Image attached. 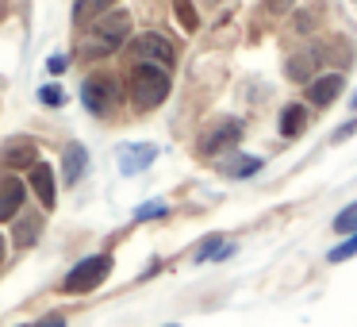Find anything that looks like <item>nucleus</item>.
I'll list each match as a JSON object with an SVG mask.
<instances>
[{
	"mask_svg": "<svg viewBox=\"0 0 357 327\" xmlns=\"http://www.w3.org/2000/svg\"><path fill=\"white\" fill-rule=\"evenodd\" d=\"M112 273V258L108 254H93L81 266H73L70 277H66V293H93L104 277Z\"/></svg>",
	"mask_w": 357,
	"mask_h": 327,
	"instance_id": "nucleus-3",
	"label": "nucleus"
},
{
	"mask_svg": "<svg viewBox=\"0 0 357 327\" xmlns=\"http://www.w3.org/2000/svg\"><path fill=\"white\" fill-rule=\"evenodd\" d=\"M27 173H31V189H35V196L43 201V208H54V196H58V189H54V170H50L47 162H35Z\"/></svg>",
	"mask_w": 357,
	"mask_h": 327,
	"instance_id": "nucleus-9",
	"label": "nucleus"
},
{
	"mask_svg": "<svg viewBox=\"0 0 357 327\" xmlns=\"http://www.w3.org/2000/svg\"><path fill=\"white\" fill-rule=\"evenodd\" d=\"M81 101H85L89 112H96V116H108L112 108H116V81L112 78H89L85 85H81Z\"/></svg>",
	"mask_w": 357,
	"mask_h": 327,
	"instance_id": "nucleus-4",
	"label": "nucleus"
},
{
	"mask_svg": "<svg viewBox=\"0 0 357 327\" xmlns=\"http://www.w3.org/2000/svg\"><path fill=\"white\" fill-rule=\"evenodd\" d=\"M257 170H261V158H250V154L231 158V162L223 166V173H231V177H250V173H257Z\"/></svg>",
	"mask_w": 357,
	"mask_h": 327,
	"instance_id": "nucleus-15",
	"label": "nucleus"
},
{
	"mask_svg": "<svg viewBox=\"0 0 357 327\" xmlns=\"http://www.w3.org/2000/svg\"><path fill=\"white\" fill-rule=\"evenodd\" d=\"M39 224H43L39 216H27V219H20V224H16V231H12V235H16V242H20V247H31V242L39 239Z\"/></svg>",
	"mask_w": 357,
	"mask_h": 327,
	"instance_id": "nucleus-16",
	"label": "nucleus"
},
{
	"mask_svg": "<svg viewBox=\"0 0 357 327\" xmlns=\"http://www.w3.org/2000/svg\"><path fill=\"white\" fill-rule=\"evenodd\" d=\"M39 327H66V324H62V319L54 316V319H47V324H39Z\"/></svg>",
	"mask_w": 357,
	"mask_h": 327,
	"instance_id": "nucleus-26",
	"label": "nucleus"
},
{
	"mask_svg": "<svg viewBox=\"0 0 357 327\" xmlns=\"http://www.w3.org/2000/svg\"><path fill=\"white\" fill-rule=\"evenodd\" d=\"M127 31H131V16H127V12L116 8V12H108V16H96L93 31L81 43V58H104V54H112V50H119V43L127 39Z\"/></svg>",
	"mask_w": 357,
	"mask_h": 327,
	"instance_id": "nucleus-1",
	"label": "nucleus"
},
{
	"mask_svg": "<svg viewBox=\"0 0 357 327\" xmlns=\"http://www.w3.org/2000/svg\"><path fill=\"white\" fill-rule=\"evenodd\" d=\"M154 158H158V150L150 147V143H142V147H123L119 150V170L123 173H142Z\"/></svg>",
	"mask_w": 357,
	"mask_h": 327,
	"instance_id": "nucleus-10",
	"label": "nucleus"
},
{
	"mask_svg": "<svg viewBox=\"0 0 357 327\" xmlns=\"http://www.w3.org/2000/svg\"><path fill=\"white\" fill-rule=\"evenodd\" d=\"M354 131H357V119H349L346 127H338V131H334V143H342L346 135H354Z\"/></svg>",
	"mask_w": 357,
	"mask_h": 327,
	"instance_id": "nucleus-24",
	"label": "nucleus"
},
{
	"mask_svg": "<svg viewBox=\"0 0 357 327\" xmlns=\"http://www.w3.org/2000/svg\"><path fill=\"white\" fill-rule=\"evenodd\" d=\"M288 4H292V0H269V8H273V12H284Z\"/></svg>",
	"mask_w": 357,
	"mask_h": 327,
	"instance_id": "nucleus-25",
	"label": "nucleus"
},
{
	"mask_svg": "<svg viewBox=\"0 0 357 327\" xmlns=\"http://www.w3.org/2000/svg\"><path fill=\"white\" fill-rule=\"evenodd\" d=\"M338 93H342V78H338V73H323V78H315L307 85V101L311 104H331Z\"/></svg>",
	"mask_w": 357,
	"mask_h": 327,
	"instance_id": "nucleus-11",
	"label": "nucleus"
},
{
	"mask_svg": "<svg viewBox=\"0 0 357 327\" xmlns=\"http://www.w3.org/2000/svg\"><path fill=\"white\" fill-rule=\"evenodd\" d=\"M169 96V70L154 62H139L131 70V104L139 112H150Z\"/></svg>",
	"mask_w": 357,
	"mask_h": 327,
	"instance_id": "nucleus-2",
	"label": "nucleus"
},
{
	"mask_svg": "<svg viewBox=\"0 0 357 327\" xmlns=\"http://www.w3.org/2000/svg\"><path fill=\"white\" fill-rule=\"evenodd\" d=\"M173 12H177V20H181L185 31H196V27H200V16H196L192 0H173Z\"/></svg>",
	"mask_w": 357,
	"mask_h": 327,
	"instance_id": "nucleus-17",
	"label": "nucleus"
},
{
	"mask_svg": "<svg viewBox=\"0 0 357 327\" xmlns=\"http://www.w3.org/2000/svg\"><path fill=\"white\" fill-rule=\"evenodd\" d=\"M227 250H231V247H223V242H219V235H211V239L196 250V262H208L211 254H227Z\"/></svg>",
	"mask_w": 357,
	"mask_h": 327,
	"instance_id": "nucleus-22",
	"label": "nucleus"
},
{
	"mask_svg": "<svg viewBox=\"0 0 357 327\" xmlns=\"http://www.w3.org/2000/svg\"><path fill=\"white\" fill-rule=\"evenodd\" d=\"M300 131H303V108L300 104H288L284 116H280V135L292 139V135H300Z\"/></svg>",
	"mask_w": 357,
	"mask_h": 327,
	"instance_id": "nucleus-14",
	"label": "nucleus"
},
{
	"mask_svg": "<svg viewBox=\"0 0 357 327\" xmlns=\"http://www.w3.org/2000/svg\"><path fill=\"white\" fill-rule=\"evenodd\" d=\"M238 139H242V124H238V119H223V124H215L211 131H204L200 150H204V154H215V150L231 147V143H238Z\"/></svg>",
	"mask_w": 357,
	"mask_h": 327,
	"instance_id": "nucleus-8",
	"label": "nucleus"
},
{
	"mask_svg": "<svg viewBox=\"0 0 357 327\" xmlns=\"http://www.w3.org/2000/svg\"><path fill=\"white\" fill-rule=\"evenodd\" d=\"M0 258H4V235H0Z\"/></svg>",
	"mask_w": 357,
	"mask_h": 327,
	"instance_id": "nucleus-28",
	"label": "nucleus"
},
{
	"mask_svg": "<svg viewBox=\"0 0 357 327\" xmlns=\"http://www.w3.org/2000/svg\"><path fill=\"white\" fill-rule=\"evenodd\" d=\"M24 196H27V189H24V181H20L16 173H0V224L20 216Z\"/></svg>",
	"mask_w": 357,
	"mask_h": 327,
	"instance_id": "nucleus-6",
	"label": "nucleus"
},
{
	"mask_svg": "<svg viewBox=\"0 0 357 327\" xmlns=\"http://www.w3.org/2000/svg\"><path fill=\"white\" fill-rule=\"evenodd\" d=\"M108 8H116V0H77L73 4V24H93L96 16H104Z\"/></svg>",
	"mask_w": 357,
	"mask_h": 327,
	"instance_id": "nucleus-13",
	"label": "nucleus"
},
{
	"mask_svg": "<svg viewBox=\"0 0 357 327\" xmlns=\"http://www.w3.org/2000/svg\"><path fill=\"white\" fill-rule=\"evenodd\" d=\"M135 58H139V62H154V66H165V70H169L177 54H173V43L165 39V35L146 31V35H139V39H135Z\"/></svg>",
	"mask_w": 357,
	"mask_h": 327,
	"instance_id": "nucleus-5",
	"label": "nucleus"
},
{
	"mask_svg": "<svg viewBox=\"0 0 357 327\" xmlns=\"http://www.w3.org/2000/svg\"><path fill=\"white\" fill-rule=\"evenodd\" d=\"M354 254H357V231L349 235L346 242H338V247L331 250V262H346V258H354Z\"/></svg>",
	"mask_w": 357,
	"mask_h": 327,
	"instance_id": "nucleus-21",
	"label": "nucleus"
},
{
	"mask_svg": "<svg viewBox=\"0 0 357 327\" xmlns=\"http://www.w3.org/2000/svg\"><path fill=\"white\" fill-rule=\"evenodd\" d=\"M158 216H165V201H146L142 208H135V219H139V224H146V219H158Z\"/></svg>",
	"mask_w": 357,
	"mask_h": 327,
	"instance_id": "nucleus-20",
	"label": "nucleus"
},
{
	"mask_svg": "<svg viewBox=\"0 0 357 327\" xmlns=\"http://www.w3.org/2000/svg\"><path fill=\"white\" fill-rule=\"evenodd\" d=\"M43 101H47V104H62V89H58V85H47V89H43Z\"/></svg>",
	"mask_w": 357,
	"mask_h": 327,
	"instance_id": "nucleus-23",
	"label": "nucleus"
},
{
	"mask_svg": "<svg viewBox=\"0 0 357 327\" xmlns=\"http://www.w3.org/2000/svg\"><path fill=\"white\" fill-rule=\"evenodd\" d=\"M349 108H354V112H357V93H354V101H349Z\"/></svg>",
	"mask_w": 357,
	"mask_h": 327,
	"instance_id": "nucleus-27",
	"label": "nucleus"
},
{
	"mask_svg": "<svg viewBox=\"0 0 357 327\" xmlns=\"http://www.w3.org/2000/svg\"><path fill=\"white\" fill-rule=\"evenodd\" d=\"M85 166H89V154H85V147L81 143H73L70 150H66V158H62V170H66V181H81L85 177Z\"/></svg>",
	"mask_w": 357,
	"mask_h": 327,
	"instance_id": "nucleus-12",
	"label": "nucleus"
},
{
	"mask_svg": "<svg viewBox=\"0 0 357 327\" xmlns=\"http://www.w3.org/2000/svg\"><path fill=\"white\" fill-rule=\"evenodd\" d=\"M311 70H315V58H292V62H288V78L292 81H307L311 78Z\"/></svg>",
	"mask_w": 357,
	"mask_h": 327,
	"instance_id": "nucleus-18",
	"label": "nucleus"
},
{
	"mask_svg": "<svg viewBox=\"0 0 357 327\" xmlns=\"http://www.w3.org/2000/svg\"><path fill=\"white\" fill-rule=\"evenodd\" d=\"M0 162L8 166L12 173H20V170H31V166L39 162V147H35L31 139H12L8 147L0 150Z\"/></svg>",
	"mask_w": 357,
	"mask_h": 327,
	"instance_id": "nucleus-7",
	"label": "nucleus"
},
{
	"mask_svg": "<svg viewBox=\"0 0 357 327\" xmlns=\"http://www.w3.org/2000/svg\"><path fill=\"white\" fill-rule=\"evenodd\" d=\"M334 231H338V235L357 231V204H349L346 212H338V216H334Z\"/></svg>",
	"mask_w": 357,
	"mask_h": 327,
	"instance_id": "nucleus-19",
	"label": "nucleus"
}]
</instances>
